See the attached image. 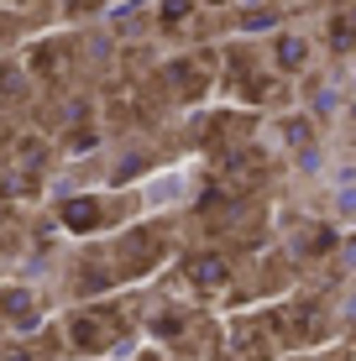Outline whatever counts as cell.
Masks as SVG:
<instances>
[{
  "instance_id": "cell-2",
  "label": "cell",
  "mask_w": 356,
  "mask_h": 361,
  "mask_svg": "<svg viewBox=\"0 0 356 361\" xmlns=\"http://www.w3.org/2000/svg\"><path fill=\"white\" fill-rule=\"evenodd\" d=\"M73 341H79L84 351H94V345H100L105 335H100V325H94V319H79V325H73Z\"/></svg>"
},
{
  "instance_id": "cell-1",
  "label": "cell",
  "mask_w": 356,
  "mask_h": 361,
  "mask_svg": "<svg viewBox=\"0 0 356 361\" xmlns=\"http://www.w3.org/2000/svg\"><path fill=\"white\" fill-rule=\"evenodd\" d=\"M94 209H100L94 199H79V204H68V226H73V231H90V226H94Z\"/></svg>"
},
{
  "instance_id": "cell-3",
  "label": "cell",
  "mask_w": 356,
  "mask_h": 361,
  "mask_svg": "<svg viewBox=\"0 0 356 361\" xmlns=\"http://www.w3.org/2000/svg\"><path fill=\"white\" fill-rule=\"evenodd\" d=\"M0 309H6V314H16V319H21V314H27L32 304H27V298H21V293H6V298H0Z\"/></svg>"
},
{
  "instance_id": "cell-4",
  "label": "cell",
  "mask_w": 356,
  "mask_h": 361,
  "mask_svg": "<svg viewBox=\"0 0 356 361\" xmlns=\"http://www.w3.org/2000/svg\"><path fill=\"white\" fill-rule=\"evenodd\" d=\"M194 278H204V283H215V278H220V262H200V267H194Z\"/></svg>"
}]
</instances>
